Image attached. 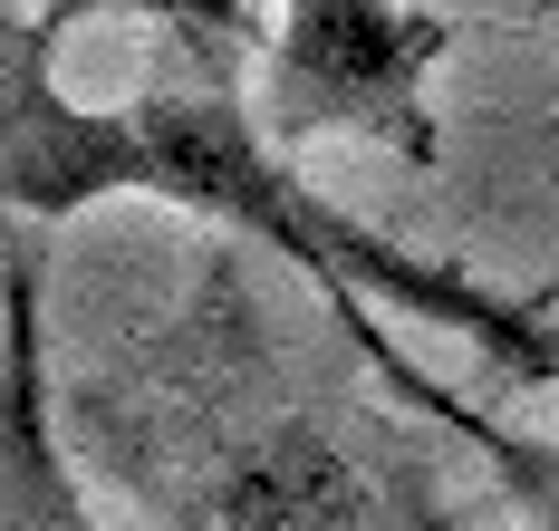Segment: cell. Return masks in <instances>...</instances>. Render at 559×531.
I'll use <instances>...</instances> for the list:
<instances>
[{"label":"cell","mask_w":559,"mask_h":531,"mask_svg":"<svg viewBox=\"0 0 559 531\" xmlns=\"http://www.w3.org/2000/svg\"><path fill=\"white\" fill-rule=\"evenodd\" d=\"M183 531H405V522H395L386 483L367 464H347L319 425H289Z\"/></svg>","instance_id":"obj_3"},{"label":"cell","mask_w":559,"mask_h":531,"mask_svg":"<svg viewBox=\"0 0 559 531\" xmlns=\"http://www.w3.org/2000/svg\"><path fill=\"white\" fill-rule=\"evenodd\" d=\"M97 10H145V20L183 30L203 59H223L231 39L251 30V20H241V0H39V39H68V30H78V20H97Z\"/></svg>","instance_id":"obj_5"},{"label":"cell","mask_w":559,"mask_h":531,"mask_svg":"<svg viewBox=\"0 0 559 531\" xmlns=\"http://www.w3.org/2000/svg\"><path fill=\"white\" fill-rule=\"evenodd\" d=\"M453 20L435 10H395V0H280L271 39V145L309 135H377L405 165H444L435 107H425V68L444 59Z\"/></svg>","instance_id":"obj_2"},{"label":"cell","mask_w":559,"mask_h":531,"mask_svg":"<svg viewBox=\"0 0 559 531\" xmlns=\"http://www.w3.org/2000/svg\"><path fill=\"white\" fill-rule=\"evenodd\" d=\"M0 531H97L78 473L58 455L49 387H39V281L29 241H10V415H0Z\"/></svg>","instance_id":"obj_4"},{"label":"cell","mask_w":559,"mask_h":531,"mask_svg":"<svg viewBox=\"0 0 559 531\" xmlns=\"http://www.w3.org/2000/svg\"><path fill=\"white\" fill-rule=\"evenodd\" d=\"M49 49L58 39H39V20H20V30H10V68H0V175H10V213H20V223H68V213H87V203H107V193L193 203V213H223V223H241L251 241H271L280 261H299L309 291H329V309L377 349V367H395V377H405V357L367 329L357 291L444 319L453 339H473V349L492 357L502 377H521V387L559 377V339L540 319H521V309L492 299V291H463L453 271H425V261H405L395 241H377V233H357L347 213H329L309 184L280 165V145H261V126L241 117V97H231L223 68H213L203 87H155V97L97 117V107H68L49 87ZM405 397H415V377H405Z\"/></svg>","instance_id":"obj_1"},{"label":"cell","mask_w":559,"mask_h":531,"mask_svg":"<svg viewBox=\"0 0 559 531\" xmlns=\"http://www.w3.org/2000/svg\"><path fill=\"white\" fill-rule=\"evenodd\" d=\"M473 445L492 455L502 493L521 503V522H531V531H559V445H540V435H502V425H473Z\"/></svg>","instance_id":"obj_6"}]
</instances>
